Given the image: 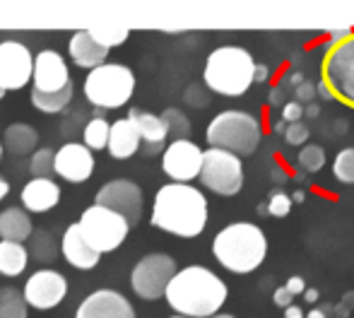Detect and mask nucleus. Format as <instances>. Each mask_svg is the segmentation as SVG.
<instances>
[{
	"instance_id": "1",
	"label": "nucleus",
	"mask_w": 354,
	"mask_h": 318,
	"mask_svg": "<svg viewBox=\"0 0 354 318\" xmlns=\"http://www.w3.org/2000/svg\"><path fill=\"white\" fill-rule=\"evenodd\" d=\"M210 205L203 191L191 183H167L157 191L152 205V225L167 234L196 238L205 232Z\"/></svg>"
},
{
	"instance_id": "2",
	"label": "nucleus",
	"mask_w": 354,
	"mask_h": 318,
	"mask_svg": "<svg viewBox=\"0 0 354 318\" xmlns=\"http://www.w3.org/2000/svg\"><path fill=\"white\" fill-rule=\"evenodd\" d=\"M229 297V287L205 265H188L174 275L164 299L176 314L188 318H212Z\"/></svg>"
},
{
	"instance_id": "3",
	"label": "nucleus",
	"mask_w": 354,
	"mask_h": 318,
	"mask_svg": "<svg viewBox=\"0 0 354 318\" xmlns=\"http://www.w3.org/2000/svg\"><path fill=\"white\" fill-rule=\"evenodd\" d=\"M212 256L224 270L248 275L266 261L268 236L253 222H232L212 238Z\"/></svg>"
},
{
	"instance_id": "4",
	"label": "nucleus",
	"mask_w": 354,
	"mask_h": 318,
	"mask_svg": "<svg viewBox=\"0 0 354 318\" xmlns=\"http://www.w3.org/2000/svg\"><path fill=\"white\" fill-rule=\"evenodd\" d=\"M256 66L253 56L241 46H219L207 56L203 80L205 87L214 94H222L229 99H239L251 89L256 82Z\"/></svg>"
},
{
	"instance_id": "5",
	"label": "nucleus",
	"mask_w": 354,
	"mask_h": 318,
	"mask_svg": "<svg viewBox=\"0 0 354 318\" xmlns=\"http://www.w3.org/2000/svg\"><path fill=\"white\" fill-rule=\"evenodd\" d=\"M205 140L214 150H224L239 157H248L261 145L263 126L253 113L227 109V111L217 113V116L207 123Z\"/></svg>"
},
{
	"instance_id": "6",
	"label": "nucleus",
	"mask_w": 354,
	"mask_h": 318,
	"mask_svg": "<svg viewBox=\"0 0 354 318\" xmlns=\"http://www.w3.org/2000/svg\"><path fill=\"white\" fill-rule=\"evenodd\" d=\"M136 92V73L123 63H104L84 77L82 94L97 109H121Z\"/></svg>"
},
{
	"instance_id": "7",
	"label": "nucleus",
	"mask_w": 354,
	"mask_h": 318,
	"mask_svg": "<svg viewBox=\"0 0 354 318\" xmlns=\"http://www.w3.org/2000/svg\"><path fill=\"white\" fill-rule=\"evenodd\" d=\"M80 230H82L84 238L97 248L99 253H111L116 248H121V243L126 241L131 234V222L126 217H121L118 212L109 210L102 205H89L80 217Z\"/></svg>"
},
{
	"instance_id": "8",
	"label": "nucleus",
	"mask_w": 354,
	"mask_h": 318,
	"mask_svg": "<svg viewBox=\"0 0 354 318\" xmlns=\"http://www.w3.org/2000/svg\"><path fill=\"white\" fill-rule=\"evenodd\" d=\"M201 183L207 191L217 193V196L232 198L241 193L243 188V162L239 155L224 150H205V159H203V171Z\"/></svg>"
},
{
	"instance_id": "9",
	"label": "nucleus",
	"mask_w": 354,
	"mask_h": 318,
	"mask_svg": "<svg viewBox=\"0 0 354 318\" xmlns=\"http://www.w3.org/2000/svg\"><path fill=\"white\" fill-rule=\"evenodd\" d=\"M178 272L176 261L167 253H147L136 263L131 272V287L140 299L154 301L167 294L169 282Z\"/></svg>"
},
{
	"instance_id": "10",
	"label": "nucleus",
	"mask_w": 354,
	"mask_h": 318,
	"mask_svg": "<svg viewBox=\"0 0 354 318\" xmlns=\"http://www.w3.org/2000/svg\"><path fill=\"white\" fill-rule=\"evenodd\" d=\"M75 94V82L68 71L66 58L53 48H44L34 58L32 97H61Z\"/></svg>"
},
{
	"instance_id": "11",
	"label": "nucleus",
	"mask_w": 354,
	"mask_h": 318,
	"mask_svg": "<svg viewBox=\"0 0 354 318\" xmlns=\"http://www.w3.org/2000/svg\"><path fill=\"white\" fill-rule=\"evenodd\" d=\"M323 80L330 84L335 99L354 109V34L347 41L326 51V56H323Z\"/></svg>"
},
{
	"instance_id": "12",
	"label": "nucleus",
	"mask_w": 354,
	"mask_h": 318,
	"mask_svg": "<svg viewBox=\"0 0 354 318\" xmlns=\"http://www.w3.org/2000/svg\"><path fill=\"white\" fill-rule=\"evenodd\" d=\"M205 150L193 140H171L162 155V171L171 178V183H191L201 178Z\"/></svg>"
},
{
	"instance_id": "13",
	"label": "nucleus",
	"mask_w": 354,
	"mask_h": 318,
	"mask_svg": "<svg viewBox=\"0 0 354 318\" xmlns=\"http://www.w3.org/2000/svg\"><path fill=\"white\" fill-rule=\"evenodd\" d=\"M97 205L118 212L136 227L142 217V191L131 178H113L97 191Z\"/></svg>"
},
{
	"instance_id": "14",
	"label": "nucleus",
	"mask_w": 354,
	"mask_h": 318,
	"mask_svg": "<svg viewBox=\"0 0 354 318\" xmlns=\"http://www.w3.org/2000/svg\"><path fill=\"white\" fill-rule=\"evenodd\" d=\"M32 51L22 41L0 44V84L5 89H22L34 80Z\"/></svg>"
},
{
	"instance_id": "15",
	"label": "nucleus",
	"mask_w": 354,
	"mask_h": 318,
	"mask_svg": "<svg viewBox=\"0 0 354 318\" xmlns=\"http://www.w3.org/2000/svg\"><path fill=\"white\" fill-rule=\"evenodd\" d=\"M24 299L34 309H56L68 294V280L56 270H37L34 275L27 277L22 287Z\"/></svg>"
},
{
	"instance_id": "16",
	"label": "nucleus",
	"mask_w": 354,
	"mask_h": 318,
	"mask_svg": "<svg viewBox=\"0 0 354 318\" xmlns=\"http://www.w3.org/2000/svg\"><path fill=\"white\" fill-rule=\"evenodd\" d=\"M75 318H138L131 301L113 290H97L82 299Z\"/></svg>"
},
{
	"instance_id": "17",
	"label": "nucleus",
	"mask_w": 354,
	"mask_h": 318,
	"mask_svg": "<svg viewBox=\"0 0 354 318\" xmlns=\"http://www.w3.org/2000/svg\"><path fill=\"white\" fill-rule=\"evenodd\" d=\"M94 171V152L84 142H66L56 152V174L71 183H82Z\"/></svg>"
},
{
	"instance_id": "18",
	"label": "nucleus",
	"mask_w": 354,
	"mask_h": 318,
	"mask_svg": "<svg viewBox=\"0 0 354 318\" xmlns=\"http://www.w3.org/2000/svg\"><path fill=\"white\" fill-rule=\"evenodd\" d=\"M128 118L136 123L138 133H140V138H142V155L154 157V155H159V152L164 155V150H167V138H169L164 118L157 116V113L142 111V109H131Z\"/></svg>"
},
{
	"instance_id": "19",
	"label": "nucleus",
	"mask_w": 354,
	"mask_h": 318,
	"mask_svg": "<svg viewBox=\"0 0 354 318\" xmlns=\"http://www.w3.org/2000/svg\"><path fill=\"white\" fill-rule=\"evenodd\" d=\"M61 253L73 268H77V270H94V268L99 265V258H102V253L84 238L77 222L63 232Z\"/></svg>"
},
{
	"instance_id": "20",
	"label": "nucleus",
	"mask_w": 354,
	"mask_h": 318,
	"mask_svg": "<svg viewBox=\"0 0 354 318\" xmlns=\"http://www.w3.org/2000/svg\"><path fill=\"white\" fill-rule=\"evenodd\" d=\"M61 203V186L53 178H32L22 188V207L27 212H48Z\"/></svg>"
},
{
	"instance_id": "21",
	"label": "nucleus",
	"mask_w": 354,
	"mask_h": 318,
	"mask_svg": "<svg viewBox=\"0 0 354 318\" xmlns=\"http://www.w3.org/2000/svg\"><path fill=\"white\" fill-rule=\"evenodd\" d=\"M68 53H71L75 66L94 71V68L106 63L109 48H104L102 44L94 41L92 34H89L87 29H80V32L73 34L71 44H68Z\"/></svg>"
},
{
	"instance_id": "22",
	"label": "nucleus",
	"mask_w": 354,
	"mask_h": 318,
	"mask_svg": "<svg viewBox=\"0 0 354 318\" xmlns=\"http://www.w3.org/2000/svg\"><path fill=\"white\" fill-rule=\"evenodd\" d=\"M142 147V138L138 133L136 123L131 118H118L111 123V135H109V155L113 159H131Z\"/></svg>"
},
{
	"instance_id": "23",
	"label": "nucleus",
	"mask_w": 354,
	"mask_h": 318,
	"mask_svg": "<svg viewBox=\"0 0 354 318\" xmlns=\"http://www.w3.org/2000/svg\"><path fill=\"white\" fill-rule=\"evenodd\" d=\"M32 217L24 207H8V210L0 212V238L3 241L24 243L27 238H32Z\"/></svg>"
},
{
	"instance_id": "24",
	"label": "nucleus",
	"mask_w": 354,
	"mask_h": 318,
	"mask_svg": "<svg viewBox=\"0 0 354 318\" xmlns=\"http://www.w3.org/2000/svg\"><path fill=\"white\" fill-rule=\"evenodd\" d=\"M39 145V133L34 126L29 123H12V126L5 128V138H3V147L12 155L22 157V155H34Z\"/></svg>"
},
{
	"instance_id": "25",
	"label": "nucleus",
	"mask_w": 354,
	"mask_h": 318,
	"mask_svg": "<svg viewBox=\"0 0 354 318\" xmlns=\"http://www.w3.org/2000/svg\"><path fill=\"white\" fill-rule=\"evenodd\" d=\"M29 251L24 243L17 241H0V275L17 277L27 270Z\"/></svg>"
},
{
	"instance_id": "26",
	"label": "nucleus",
	"mask_w": 354,
	"mask_h": 318,
	"mask_svg": "<svg viewBox=\"0 0 354 318\" xmlns=\"http://www.w3.org/2000/svg\"><path fill=\"white\" fill-rule=\"evenodd\" d=\"M109 135H111V123L104 116H94L84 123L82 128V142L89 147L92 152L106 150L109 147Z\"/></svg>"
},
{
	"instance_id": "27",
	"label": "nucleus",
	"mask_w": 354,
	"mask_h": 318,
	"mask_svg": "<svg viewBox=\"0 0 354 318\" xmlns=\"http://www.w3.org/2000/svg\"><path fill=\"white\" fill-rule=\"evenodd\" d=\"M27 299L24 292L17 287H3L0 290V318H27Z\"/></svg>"
},
{
	"instance_id": "28",
	"label": "nucleus",
	"mask_w": 354,
	"mask_h": 318,
	"mask_svg": "<svg viewBox=\"0 0 354 318\" xmlns=\"http://www.w3.org/2000/svg\"><path fill=\"white\" fill-rule=\"evenodd\" d=\"M92 34V39L97 44H102L104 48H113V46H121L128 37H131V29L126 27H111V24H97V27L87 29Z\"/></svg>"
},
{
	"instance_id": "29",
	"label": "nucleus",
	"mask_w": 354,
	"mask_h": 318,
	"mask_svg": "<svg viewBox=\"0 0 354 318\" xmlns=\"http://www.w3.org/2000/svg\"><path fill=\"white\" fill-rule=\"evenodd\" d=\"M29 171H32V178H51L56 174V152L48 147L37 150L29 159Z\"/></svg>"
},
{
	"instance_id": "30",
	"label": "nucleus",
	"mask_w": 354,
	"mask_h": 318,
	"mask_svg": "<svg viewBox=\"0 0 354 318\" xmlns=\"http://www.w3.org/2000/svg\"><path fill=\"white\" fill-rule=\"evenodd\" d=\"M32 256L37 258V261H41V263H51V261H56V256H58V248H56V238H53L48 232H44V230H39V232H34L32 234Z\"/></svg>"
},
{
	"instance_id": "31",
	"label": "nucleus",
	"mask_w": 354,
	"mask_h": 318,
	"mask_svg": "<svg viewBox=\"0 0 354 318\" xmlns=\"http://www.w3.org/2000/svg\"><path fill=\"white\" fill-rule=\"evenodd\" d=\"M333 176L345 186H354V147H345L337 152L333 162Z\"/></svg>"
},
{
	"instance_id": "32",
	"label": "nucleus",
	"mask_w": 354,
	"mask_h": 318,
	"mask_svg": "<svg viewBox=\"0 0 354 318\" xmlns=\"http://www.w3.org/2000/svg\"><path fill=\"white\" fill-rule=\"evenodd\" d=\"M164 123H167L169 135H174V140H188V133H191V121L183 111L178 109H167L162 113Z\"/></svg>"
},
{
	"instance_id": "33",
	"label": "nucleus",
	"mask_w": 354,
	"mask_h": 318,
	"mask_svg": "<svg viewBox=\"0 0 354 318\" xmlns=\"http://www.w3.org/2000/svg\"><path fill=\"white\" fill-rule=\"evenodd\" d=\"M299 167L306 174H318L323 167H326V150L321 145H311L308 142L306 147H301V152L297 155Z\"/></svg>"
},
{
	"instance_id": "34",
	"label": "nucleus",
	"mask_w": 354,
	"mask_h": 318,
	"mask_svg": "<svg viewBox=\"0 0 354 318\" xmlns=\"http://www.w3.org/2000/svg\"><path fill=\"white\" fill-rule=\"evenodd\" d=\"M292 196L284 191H272L270 200H268V212L270 217H287L292 212Z\"/></svg>"
},
{
	"instance_id": "35",
	"label": "nucleus",
	"mask_w": 354,
	"mask_h": 318,
	"mask_svg": "<svg viewBox=\"0 0 354 318\" xmlns=\"http://www.w3.org/2000/svg\"><path fill=\"white\" fill-rule=\"evenodd\" d=\"M284 142L289 147H306L308 145V126L304 121L289 123L287 133H284Z\"/></svg>"
},
{
	"instance_id": "36",
	"label": "nucleus",
	"mask_w": 354,
	"mask_h": 318,
	"mask_svg": "<svg viewBox=\"0 0 354 318\" xmlns=\"http://www.w3.org/2000/svg\"><path fill=\"white\" fill-rule=\"evenodd\" d=\"M304 104H299V102H287L282 106V121H287V123H299L304 118Z\"/></svg>"
},
{
	"instance_id": "37",
	"label": "nucleus",
	"mask_w": 354,
	"mask_h": 318,
	"mask_svg": "<svg viewBox=\"0 0 354 318\" xmlns=\"http://www.w3.org/2000/svg\"><path fill=\"white\" fill-rule=\"evenodd\" d=\"M318 97V92H316V87H313L311 82H304V84H299L297 89H294V102H299V104H313V99Z\"/></svg>"
},
{
	"instance_id": "38",
	"label": "nucleus",
	"mask_w": 354,
	"mask_h": 318,
	"mask_svg": "<svg viewBox=\"0 0 354 318\" xmlns=\"http://www.w3.org/2000/svg\"><path fill=\"white\" fill-rule=\"evenodd\" d=\"M272 304L280 306V309H289V306L294 304V294L287 290V287H277L275 292H272Z\"/></svg>"
},
{
	"instance_id": "39",
	"label": "nucleus",
	"mask_w": 354,
	"mask_h": 318,
	"mask_svg": "<svg viewBox=\"0 0 354 318\" xmlns=\"http://www.w3.org/2000/svg\"><path fill=\"white\" fill-rule=\"evenodd\" d=\"M201 94H205L201 87H188L186 89V102L188 104H193V106H207V102H210V97H201Z\"/></svg>"
},
{
	"instance_id": "40",
	"label": "nucleus",
	"mask_w": 354,
	"mask_h": 318,
	"mask_svg": "<svg viewBox=\"0 0 354 318\" xmlns=\"http://www.w3.org/2000/svg\"><path fill=\"white\" fill-rule=\"evenodd\" d=\"M284 287H287L294 297H299V294H304V292H306V280H304V277H299V275H292L287 282H284Z\"/></svg>"
},
{
	"instance_id": "41",
	"label": "nucleus",
	"mask_w": 354,
	"mask_h": 318,
	"mask_svg": "<svg viewBox=\"0 0 354 318\" xmlns=\"http://www.w3.org/2000/svg\"><path fill=\"white\" fill-rule=\"evenodd\" d=\"M268 104H270V106H284V104H287L282 84H277V87H272L270 92H268Z\"/></svg>"
},
{
	"instance_id": "42",
	"label": "nucleus",
	"mask_w": 354,
	"mask_h": 318,
	"mask_svg": "<svg viewBox=\"0 0 354 318\" xmlns=\"http://www.w3.org/2000/svg\"><path fill=\"white\" fill-rule=\"evenodd\" d=\"M316 92H318V97L323 99V102H333L335 99V92L330 89V84L326 82V80H318V84H316Z\"/></svg>"
},
{
	"instance_id": "43",
	"label": "nucleus",
	"mask_w": 354,
	"mask_h": 318,
	"mask_svg": "<svg viewBox=\"0 0 354 318\" xmlns=\"http://www.w3.org/2000/svg\"><path fill=\"white\" fill-rule=\"evenodd\" d=\"M253 80H256V84L268 82V80H270V68L263 66V63H258V66H256V75H253Z\"/></svg>"
},
{
	"instance_id": "44",
	"label": "nucleus",
	"mask_w": 354,
	"mask_h": 318,
	"mask_svg": "<svg viewBox=\"0 0 354 318\" xmlns=\"http://www.w3.org/2000/svg\"><path fill=\"white\" fill-rule=\"evenodd\" d=\"M270 178H272V183H277V186H282V183H287V181H289V176L284 174V169H282V167H272Z\"/></svg>"
},
{
	"instance_id": "45",
	"label": "nucleus",
	"mask_w": 354,
	"mask_h": 318,
	"mask_svg": "<svg viewBox=\"0 0 354 318\" xmlns=\"http://www.w3.org/2000/svg\"><path fill=\"white\" fill-rule=\"evenodd\" d=\"M304 82H306V80H304V75L299 71H294V73H289V75H287V87L297 89L299 84H304Z\"/></svg>"
},
{
	"instance_id": "46",
	"label": "nucleus",
	"mask_w": 354,
	"mask_h": 318,
	"mask_svg": "<svg viewBox=\"0 0 354 318\" xmlns=\"http://www.w3.org/2000/svg\"><path fill=\"white\" fill-rule=\"evenodd\" d=\"M304 299H306V304H316V301L321 299V292H318L316 287H306V292H304Z\"/></svg>"
},
{
	"instance_id": "47",
	"label": "nucleus",
	"mask_w": 354,
	"mask_h": 318,
	"mask_svg": "<svg viewBox=\"0 0 354 318\" xmlns=\"http://www.w3.org/2000/svg\"><path fill=\"white\" fill-rule=\"evenodd\" d=\"M304 116H306V118H311V121H313V118H318V116H321V106H318L316 102H313V104H308V106L304 109Z\"/></svg>"
},
{
	"instance_id": "48",
	"label": "nucleus",
	"mask_w": 354,
	"mask_h": 318,
	"mask_svg": "<svg viewBox=\"0 0 354 318\" xmlns=\"http://www.w3.org/2000/svg\"><path fill=\"white\" fill-rule=\"evenodd\" d=\"M306 318H330V306H326V309H311Z\"/></svg>"
},
{
	"instance_id": "49",
	"label": "nucleus",
	"mask_w": 354,
	"mask_h": 318,
	"mask_svg": "<svg viewBox=\"0 0 354 318\" xmlns=\"http://www.w3.org/2000/svg\"><path fill=\"white\" fill-rule=\"evenodd\" d=\"M284 318H306V314H304L299 306H289V309H284Z\"/></svg>"
},
{
	"instance_id": "50",
	"label": "nucleus",
	"mask_w": 354,
	"mask_h": 318,
	"mask_svg": "<svg viewBox=\"0 0 354 318\" xmlns=\"http://www.w3.org/2000/svg\"><path fill=\"white\" fill-rule=\"evenodd\" d=\"M287 128H289V123H287V121H277L275 126H272V131H275L277 135H284V133H287Z\"/></svg>"
},
{
	"instance_id": "51",
	"label": "nucleus",
	"mask_w": 354,
	"mask_h": 318,
	"mask_svg": "<svg viewBox=\"0 0 354 318\" xmlns=\"http://www.w3.org/2000/svg\"><path fill=\"white\" fill-rule=\"evenodd\" d=\"M10 193V183L5 178H0V200H5V196Z\"/></svg>"
},
{
	"instance_id": "52",
	"label": "nucleus",
	"mask_w": 354,
	"mask_h": 318,
	"mask_svg": "<svg viewBox=\"0 0 354 318\" xmlns=\"http://www.w3.org/2000/svg\"><path fill=\"white\" fill-rule=\"evenodd\" d=\"M292 200L294 203H304V200H306V191H301V188H299V191H294L292 193Z\"/></svg>"
},
{
	"instance_id": "53",
	"label": "nucleus",
	"mask_w": 354,
	"mask_h": 318,
	"mask_svg": "<svg viewBox=\"0 0 354 318\" xmlns=\"http://www.w3.org/2000/svg\"><path fill=\"white\" fill-rule=\"evenodd\" d=\"M258 215H261V217L270 215V212H268V203H261V205H258Z\"/></svg>"
},
{
	"instance_id": "54",
	"label": "nucleus",
	"mask_w": 354,
	"mask_h": 318,
	"mask_svg": "<svg viewBox=\"0 0 354 318\" xmlns=\"http://www.w3.org/2000/svg\"><path fill=\"white\" fill-rule=\"evenodd\" d=\"M212 318H236V316H232V314H217V316H212Z\"/></svg>"
},
{
	"instance_id": "55",
	"label": "nucleus",
	"mask_w": 354,
	"mask_h": 318,
	"mask_svg": "<svg viewBox=\"0 0 354 318\" xmlns=\"http://www.w3.org/2000/svg\"><path fill=\"white\" fill-rule=\"evenodd\" d=\"M5 92H8V89H5V87H3V84H0V99H3V97H5Z\"/></svg>"
},
{
	"instance_id": "56",
	"label": "nucleus",
	"mask_w": 354,
	"mask_h": 318,
	"mask_svg": "<svg viewBox=\"0 0 354 318\" xmlns=\"http://www.w3.org/2000/svg\"><path fill=\"white\" fill-rule=\"evenodd\" d=\"M3 152H5V147H3V142H0V159H3Z\"/></svg>"
},
{
	"instance_id": "57",
	"label": "nucleus",
	"mask_w": 354,
	"mask_h": 318,
	"mask_svg": "<svg viewBox=\"0 0 354 318\" xmlns=\"http://www.w3.org/2000/svg\"><path fill=\"white\" fill-rule=\"evenodd\" d=\"M169 318H188V316H181V314H176V316H169Z\"/></svg>"
},
{
	"instance_id": "58",
	"label": "nucleus",
	"mask_w": 354,
	"mask_h": 318,
	"mask_svg": "<svg viewBox=\"0 0 354 318\" xmlns=\"http://www.w3.org/2000/svg\"><path fill=\"white\" fill-rule=\"evenodd\" d=\"M330 318H340V316H330Z\"/></svg>"
}]
</instances>
